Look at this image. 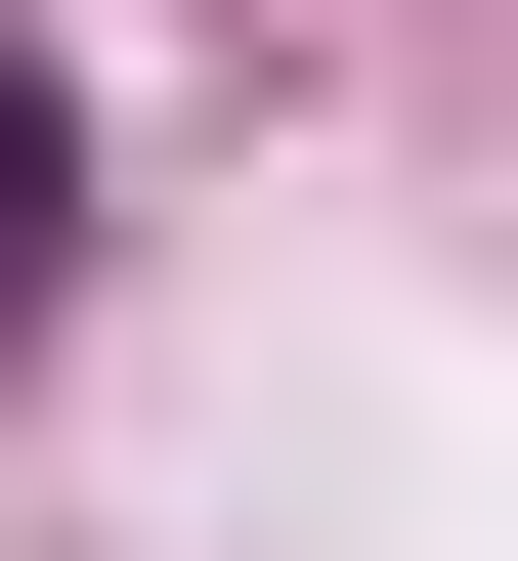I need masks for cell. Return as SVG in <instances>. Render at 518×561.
<instances>
[{"instance_id":"6da1fadb","label":"cell","mask_w":518,"mask_h":561,"mask_svg":"<svg viewBox=\"0 0 518 561\" xmlns=\"http://www.w3.org/2000/svg\"><path fill=\"white\" fill-rule=\"evenodd\" d=\"M0 302H44V87H0Z\"/></svg>"}]
</instances>
